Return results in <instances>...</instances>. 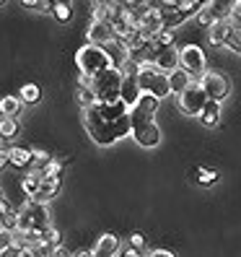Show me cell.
Returning a JSON list of instances; mask_svg holds the SVG:
<instances>
[{
  "mask_svg": "<svg viewBox=\"0 0 241 257\" xmlns=\"http://www.w3.org/2000/svg\"><path fill=\"white\" fill-rule=\"evenodd\" d=\"M21 187H24V192L29 195V198H34L37 195V190L42 187V172H29L26 177H24V182H21Z\"/></svg>",
  "mask_w": 241,
  "mask_h": 257,
  "instance_id": "603a6c76",
  "label": "cell"
},
{
  "mask_svg": "<svg viewBox=\"0 0 241 257\" xmlns=\"http://www.w3.org/2000/svg\"><path fill=\"white\" fill-rule=\"evenodd\" d=\"M231 29H233V24H231V19H228V13H225V16H220L213 26H207V39H210V44L223 47V44H225V37H228Z\"/></svg>",
  "mask_w": 241,
  "mask_h": 257,
  "instance_id": "5bb4252c",
  "label": "cell"
},
{
  "mask_svg": "<svg viewBox=\"0 0 241 257\" xmlns=\"http://www.w3.org/2000/svg\"><path fill=\"white\" fill-rule=\"evenodd\" d=\"M138 32L150 42L158 32H163V19H161V11L156 8V6H150L148 11H145V16H143V24H140V29Z\"/></svg>",
  "mask_w": 241,
  "mask_h": 257,
  "instance_id": "7c38bea8",
  "label": "cell"
},
{
  "mask_svg": "<svg viewBox=\"0 0 241 257\" xmlns=\"http://www.w3.org/2000/svg\"><path fill=\"white\" fill-rule=\"evenodd\" d=\"M75 99H78V104L86 109V107H91V104L96 101V96H94V91L91 88H78V94H75Z\"/></svg>",
  "mask_w": 241,
  "mask_h": 257,
  "instance_id": "836d02e7",
  "label": "cell"
},
{
  "mask_svg": "<svg viewBox=\"0 0 241 257\" xmlns=\"http://www.w3.org/2000/svg\"><path fill=\"white\" fill-rule=\"evenodd\" d=\"M0 234H3V229H0Z\"/></svg>",
  "mask_w": 241,
  "mask_h": 257,
  "instance_id": "7dc6e473",
  "label": "cell"
},
{
  "mask_svg": "<svg viewBox=\"0 0 241 257\" xmlns=\"http://www.w3.org/2000/svg\"><path fill=\"white\" fill-rule=\"evenodd\" d=\"M179 68H182L192 81H200L202 73L207 70L202 47H197V44H187V47L179 50Z\"/></svg>",
  "mask_w": 241,
  "mask_h": 257,
  "instance_id": "52a82bcc",
  "label": "cell"
},
{
  "mask_svg": "<svg viewBox=\"0 0 241 257\" xmlns=\"http://www.w3.org/2000/svg\"><path fill=\"white\" fill-rule=\"evenodd\" d=\"M52 13H55V19H57V21H63V24H68L70 16H73L68 3H52Z\"/></svg>",
  "mask_w": 241,
  "mask_h": 257,
  "instance_id": "d6a6232c",
  "label": "cell"
},
{
  "mask_svg": "<svg viewBox=\"0 0 241 257\" xmlns=\"http://www.w3.org/2000/svg\"><path fill=\"white\" fill-rule=\"evenodd\" d=\"M130 247L138 249V252H143V249H145V236H143V234H132V236H130Z\"/></svg>",
  "mask_w": 241,
  "mask_h": 257,
  "instance_id": "ab89813d",
  "label": "cell"
},
{
  "mask_svg": "<svg viewBox=\"0 0 241 257\" xmlns=\"http://www.w3.org/2000/svg\"><path fill=\"white\" fill-rule=\"evenodd\" d=\"M91 252H94V257H119L122 254V241L114 234H104V236H99L96 247Z\"/></svg>",
  "mask_w": 241,
  "mask_h": 257,
  "instance_id": "4fadbf2b",
  "label": "cell"
},
{
  "mask_svg": "<svg viewBox=\"0 0 241 257\" xmlns=\"http://www.w3.org/2000/svg\"><path fill=\"white\" fill-rule=\"evenodd\" d=\"M91 11H94L91 21H109L112 19V3H94Z\"/></svg>",
  "mask_w": 241,
  "mask_h": 257,
  "instance_id": "f546056e",
  "label": "cell"
},
{
  "mask_svg": "<svg viewBox=\"0 0 241 257\" xmlns=\"http://www.w3.org/2000/svg\"><path fill=\"white\" fill-rule=\"evenodd\" d=\"M119 73H122V78H138V73H140V65L135 63V60H125L122 65H119Z\"/></svg>",
  "mask_w": 241,
  "mask_h": 257,
  "instance_id": "4dcf8cb0",
  "label": "cell"
},
{
  "mask_svg": "<svg viewBox=\"0 0 241 257\" xmlns=\"http://www.w3.org/2000/svg\"><path fill=\"white\" fill-rule=\"evenodd\" d=\"M42 236H44V241H47L50 247H60V231L55 229V226H47Z\"/></svg>",
  "mask_w": 241,
  "mask_h": 257,
  "instance_id": "d590c367",
  "label": "cell"
},
{
  "mask_svg": "<svg viewBox=\"0 0 241 257\" xmlns=\"http://www.w3.org/2000/svg\"><path fill=\"white\" fill-rule=\"evenodd\" d=\"M0 229L11 234L19 229V210H13L3 195H0Z\"/></svg>",
  "mask_w": 241,
  "mask_h": 257,
  "instance_id": "2e32d148",
  "label": "cell"
},
{
  "mask_svg": "<svg viewBox=\"0 0 241 257\" xmlns=\"http://www.w3.org/2000/svg\"><path fill=\"white\" fill-rule=\"evenodd\" d=\"M8 166V151H0V172Z\"/></svg>",
  "mask_w": 241,
  "mask_h": 257,
  "instance_id": "ee69618b",
  "label": "cell"
},
{
  "mask_svg": "<svg viewBox=\"0 0 241 257\" xmlns=\"http://www.w3.org/2000/svg\"><path fill=\"white\" fill-rule=\"evenodd\" d=\"M52 257H73V254H70L63 244H60V247H55V249H52Z\"/></svg>",
  "mask_w": 241,
  "mask_h": 257,
  "instance_id": "b9f144b4",
  "label": "cell"
},
{
  "mask_svg": "<svg viewBox=\"0 0 241 257\" xmlns=\"http://www.w3.org/2000/svg\"><path fill=\"white\" fill-rule=\"evenodd\" d=\"M225 47L241 55V29H236V26L231 29V32H228V37H225Z\"/></svg>",
  "mask_w": 241,
  "mask_h": 257,
  "instance_id": "1f68e13d",
  "label": "cell"
},
{
  "mask_svg": "<svg viewBox=\"0 0 241 257\" xmlns=\"http://www.w3.org/2000/svg\"><path fill=\"white\" fill-rule=\"evenodd\" d=\"M158 99L156 96H148V94H140L135 107L127 109V117H130V135L135 138V143L143 146V148H156L161 143V127L156 125L153 114L158 112Z\"/></svg>",
  "mask_w": 241,
  "mask_h": 257,
  "instance_id": "7a4b0ae2",
  "label": "cell"
},
{
  "mask_svg": "<svg viewBox=\"0 0 241 257\" xmlns=\"http://www.w3.org/2000/svg\"><path fill=\"white\" fill-rule=\"evenodd\" d=\"M148 257H174V254H171L169 249H150Z\"/></svg>",
  "mask_w": 241,
  "mask_h": 257,
  "instance_id": "60d3db41",
  "label": "cell"
},
{
  "mask_svg": "<svg viewBox=\"0 0 241 257\" xmlns=\"http://www.w3.org/2000/svg\"><path fill=\"white\" fill-rule=\"evenodd\" d=\"M73 257H94L91 249H78V252H73Z\"/></svg>",
  "mask_w": 241,
  "mask_h": 257,
  "instance_id": "bcb514c9",
  "label": "cell"
},
{
  "mask_svg": "<svg viewBox=\"0 0 241 257\" xmlns=\"http://www.w3.org/2000/svg\"><path fill=\"white\" fill-rule=\"evenodd\" d=\"M75 65H78L81 75H88V78H94V75L114 68L109 52L101 50V47H94V44H86V47H81L78 52H75Z\"/></svg>",
  "mask_w": 241,
  "mask_h": 257,
  "instance_id": "3957f363",
  "label": "cell"
},
{
  "mask_svg": "<svg viewBox=\"0 0 241 257\" xmlns=\"http://www.w3.org/2000/svg\"><path fill=\"white\" fill-rule=\"evenodd\" d=\"M197 182L202 185V187H210V185H215V179H218V174L215 172H207V169H197Z\"/></svg>",
  "mask_w": 241,
  "mask_h": 257,
  "instance_id": "8d00e7d4",
  "label": "cell"
},
{
  "mask_svg": "<svg viewBox=\"0 0 241 257\" xmlns=\"http://www.w3.org/2000/svg\"><path fill=\"white\" fill-rule=\"evenodd\" d=\"M47 226H50V210H47V205L34 203V200H26L21 205V210H19V229L16 231L42 234Z\"/></svg>",
  "mask_w": 241,
  "mask_h": 257,
  "instance_id": "8992f818",
  "label": "cell"
},
{
  "mask_svg": "<svg viewBox=\"0 0 241 257\" xmlns=\"http://www.w3.org/2000/svg\"><path fill=\"white\" fill-rule=\"evenodd\" d=\"M39 99H42V88H39L37 83H26V86H21V96H19L21 104H37Z\"/></svg>",
  "mask_w": 241,
  "mask_h": 257,
  "instance_id": "d4e9b609",
  "label": "cell"
},
{
  "mask_svg": "<svg viewBox=\"0 0 241 257\" xmlns=\"http://www.w3.org/2000/svg\"><path fill=\"white\" fill-rule=\"evenodd\" d=\"M138 96H140V88H138V83H135V78H125L122 81V94H119V101H122L125 107L130 109V107H135Z\"/></svg>",
  "mask_w": 241,
  "mask_h": 257,
  "instance_id": "d6986e66",
  "label": "cell"
},
{
  "mask_svg": "<svg viewBox=\"0 0 241 257\" xmlns=\"http://www.w3.org/2000/svg\"><path fill=\"white\" fill-rule=\"evenodd\" d=\"M218 119H220V104L218 101H207L202 107V112H200V122L205 127H215Z\"/></svg>",
  "mask_w": 241,
  "mask_h": 257,
  "instance_id": "44dd1931",
  "label": "cell"
},
{
  "mask_svg": "<svg viewBox=\"0 0 241 257\" xmlns=\"http://www.w3.org/2000/svg\"><path fill=\"white\" fill-rule=\"evenodd\" d=\"M153 65L158 70H163V73L176 70L179 68V50L176 47H158V50H153Z\"/></svg>",
  "mask_w": 241,
  "mask_h": 257,
  "instance_id": "8fae6325",
  "label": "cell"
},
{
  "mask_svg": "<svg viewBox=\"0 0 241 257\" xmlns=\"http://www.w3.org/2000/svg\"><path fill=\"white\" fill-rule=\"evenodd\" d=\"M19 109H21L19 96H3V99H0V114H3V117H16Z\"/></svg>",
  "mask_w": 241,
  "mask_h": 257,
  "instance_id": "484cf974",
  "label": "cell"
},
{
  "mask_svg": "<svg viewBox=\"0 0 241 257\" xmlns=\"http://www.w3.org/2000/svg\"><path fill=\"white\" fill-rule=\"evenodd\" d=\"M19 133V119L16 117H3L0 119V138H13V135Z\"/></svg>",
  "mask_w": 241,
  "mask_h": 257,
  "instance_id": "4316f807",
  "label": "cell"
},
{
  "mask_svg": "<svg viewBox=\"0 0 241 257\" xmlns=\"http://www.w3.org/2000/svg\"><path fill=\"white\" fill-rule=\"evenodd\" d=\"M83 127L96 146H114L117 141L130 135L127 107L122 101H114V104L94 101L91 107L83 109Z\"/></svg>",
  "mask_w": 241,
  "mask_h": 257,
  "instance_id": "6da1fadb",
  "label": "cell"
},
{
  "mask_svg": "<svg viewBox=\"0 0 241 257\" xmlns=\"http://www.w3.org/2000/svg\"><path fill=\"white\" fill-rule=\"evenodd\" d=\"M60 177H63V164H60V159H52L42 169V179L44 182H60Z\"/></svg>",
  "mask_w": 241,
  "mask_h": 257,
  "instance_id": "cb8c5ba5",
  "label": "cell"
},
{
  "mask_svg": "<svg viewBox=\"0 0 241 257\" xmlns=\"http://www.w3.org/2000/svg\"><path fill=\"white\" fill-rule=\"evenodd\" d=\"M52 161V156L47 154V151H39V148H32V166H34V172H42L44 166H47Z\"/></svg>",
  "mask_w": 241,
  "mask_h": 257,
  "instance_id": "f1b7e54d",
  "label": "cell"
},
{
  "mask_svg": "<svg viewBox=\"0 0 241 257\" xmlns=\"http://www.w3.org/2000/svg\"><path fill=\"white\" fill-rule=\"evenodd\" d=\"M88 44H94V47H101V50H107L109 44L114 42V29L109 21H91L88 24Z\"/></svg>",
  "mask_w": 241,
  "mask_h": 257,
  "instance_id": "30bf717a",
  "label": "cell"
},
{
  "mask_svg": "<svg viewBox=\"0 0 241 257\" xmlns=\"http://www.w3.org/2000/svg\"><path fill=\"white\" fill-rule=\"evenodd\" d=\"M135 83H138L140 94L156 96L158 101H161L163 96H171V88H169V73L158 70L156 65H140V73H138V78H135Z\"/></svg>",
  "mask_w": 241,
  "mask_h": 257,
  "instance_id": "5b68a950",
  "label": "cell"
},
{
  "mask_svg": "<svg viewBox=\"0 0 241 257\" xmlns=\"http://www.w3.org/2000/svg\"><path fill=\"white\" fill-rule=\"evenodd\" d=\"M0 257H19V249L16 247H8V249L0 252Z\"/></svg>",
  "mask_w": 241,
  "mask_h": 257,
  "instance_id": "7bdbcfd3",
  "label": "cell"
},
{
  "mask_svg": "<svg viewBox=\"0 0 241 257\" xmlns=\"http://www.w3.org/2000/svg\"><path fill=\"white\" fill-rule=\"evenodd\" d=\"M176 8H179V11H182L184 16L189 19L194 11H200V8H202V3H197V0H187V3H176Z\"/></svg>",
  "mask_w": 241,
  "mask_h": 257,
  "instance_id": "74e56055",
  "label": "cell"
},
{
  "mask_svg": "<svg viewBox=\"0 0 241 257\" xmlns=\"http://www.w3.org/2000/svg\"><path fill=\"white\" fill-rule=\"evenodd\" d=\"M150 47H153V50H158V47H174V32H169V29L158 32L153 39H150Z\"/></svg>",
  "mask_w": 241,
  "mask_h": 257,
  "instance_id": "83f0119b",
  "label": "cell"
},
{
  "mask_svg": "<svg viewBox=\"0 0 241 257\" xmlns=\"http://www.w3.org/2000/svg\"><path fill=\"white\" fill-rule=\"evenodd\" d=\"M60 192V182H44L42 179V187L37 190V195L34 198H29V200H34V203H42V205H47L55 195Z\"/></svg>",
  "mask_w": 241,
  "mask_h": 257,
  "instance_id": "7402d4cb",
  "label": "cell"
},
{
  "mask_svg": "<svg viewBox=\"0 0 241 257\" xmlns=\"http://www.w3.org/2000/svg\"><path fill=\"white\" fill-rule=\"evenodd\" d=\"M8 164H11V166H16V169L32 166V148H21V146L8 148Z\"/></svg>",
  "mask_w": 241,
  "mask_h": 257,
  "instance_id": "e0dca14e",
  "label": "cell"
},
{
  "mask_svg": "<svg viewBox=\"0 0 241 257\" xmlns=\"http://www.w3.org/2000/svg\"><path fill=\"white\" fill-rule=\"evenodd\" d=\"M228 19L236 29H241V0H233V3L228 6Z\"/></svg>",
  "mask_w": 241,
  "mask_h": 257,
  "instance_id": "e575fe53",
  "label": "cell"
},
{
  "mask_svg": "<svg viewBox=\"0 0 241 257\" xmlns=\"http://www.w3.org/2000/svg\"><path fill=\"white\" fill-rule=\"evenodd\" d=\"M0 141H3V138H0Z\"/></svg>",
  "mask_w": 241,
  "mask_h": 257,
  "instance_id": "c3c4849f",
  "label": "cell"
},
{
  "mask_svg": "<svg viewBox=\"0 0 241 257\" xmlns=\"http://www.w3.org/2000/svg\"><path fill=\"white\" fill-rule=\"evenodd\" d=\"M189 83H192V78H189V75H187L182 68H176V70H171V73H169V88H171V94H176V96H179V94H182Z\"/></svg>",
  "mask_w": 241,
  "mask_h": 257,
  "instance_id": "ffe728a7",
  "label": "cell"
},
{
  "mask_svg": "<svg viewBox=\"0 0 241 257\" xmlns=\"http://www.w3.org/2000/svg\"><path fill=\"white\" fill-rule=\"evenodd\" d=\"M122 73L119 68H109L99 75L91 78V91L96 96V101H104V104H114L119 101V94H122Z\"/></svg>",
  "mask_w": 241,
  "mask_h": 257,
  "instance_id": "277c9868",
  "label": "cell"
},
{
  "mask_svg": "<svg viewBox=\"0 0 241 257\" xmlns=\"http://www.w3.org/2000/svg\"><path fill=\"white\" fill-rule=\"evenodd\" d=\"M200 86H202L207 101H218L220 104L225 96H228V81H225L220 73H215V70H205L202 78H200Z\"/></svg>",
  "mask_w": 241,
  "mask_h": 257,
  "instance_id": "9c48e42d",
  "label": "cell"
},
{
  "mask_svg": "<svg viewBox=\"0 0 241 257\" xmlns=\"http://www.w3.org/2000/svg\"><path fill=\"white\" fill-rule=\"evenodd\" d=\"M26 8L32 11H44V8H52V3H47V0H24Z\"/></svg>",
  "mask_w": 241,
  "mask_h": 257,
  "instance_id": "f35d334b",
  "label": "cell"
},
{
  "mask_svg": "<svg viewBox=\"0 0 241 257\" xmlns=\"http://www.w3.org/2000/svg\"><path fill=\"white\" fill-rule=\"evenodd\" d=\"M218 8H220L218 3H202V8L194 13V16H197V24L200 26H213L220 19V13H215ZM223 16H225V13H223Z\"/></svg>",
  "mask_w": 241,
  "mask_h": 257,
  "instance_id": "ac0fdd59",
  "label": "cell"
},
{
  "mask_svg": "<svg viewBox=\"0 0 241 257\" xmlns=\"http://www.w3.org/2000/svg\"><path fill=\"white\" fill-rule=\"evenodd\" d=\"M176 104H179V109H182L187 117H200L202 107L207 104V96H205V91H202L200 81H192L184 91L176 96Z\"/></svg>",
  "mask_w": 241,
  "mask_h": 257,
  "instance_id": "ba28073f",
  "label": "cell"
},
{
  "mask_svg": "<svg viewBox=\"0 0 241 257\" xmlns=\"http://www.w3.org/2000/svg\"><path fill=\"white\" fill-rule=\"evenodd\" d=\"M158 11H161V19H163V29H169V32H174L176 26H182L187 21V16L176 8V3H163Z\"/></svg>",
  "mask_w": 241,
  "mask_h": 257,
  "instance_id": "9a60e30c",
  "label": "cell"
},
{
  "mask_svg": "<svg viewBox=\"0 0 241 257\" xmlns=\"http://www.w3.org/2000/svg\"><path fill=\"white\" fill-rule=\"evenodd\" d=\"M119 257H143V254H140L138 249H132V247H130V249H125V252L119 254Z\"/></svg>",
  "mask_w": 241,
  "mask_h": 257,
  "instance_id": "f6af8a7d",
  "label": "cell"
}]
</instances>
